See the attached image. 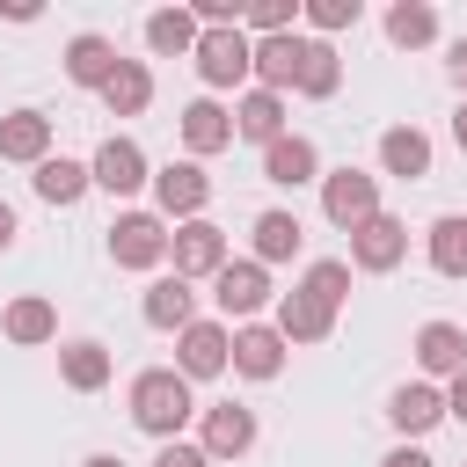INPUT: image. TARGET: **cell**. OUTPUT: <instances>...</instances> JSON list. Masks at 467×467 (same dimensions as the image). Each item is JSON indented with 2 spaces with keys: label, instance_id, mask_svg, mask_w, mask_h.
<instances>
[{
  "label": "cell",
  "instance_id": "obj_35",
  "mask_svg": "<svg viewBox=\"0 0 467 467\" xmlns=\"http://www.w3.org/2000/svg\"><path fill=\"white\" fill-rule=\"evenodd\" d=\"M299 15H306L299 0H255V7L241 15V29H248V36H292V29H299Z\"/></svg>",
  "mask_w": 467,
  "mask_h": 467
},
{
  "label": "cell",
  "instance_id": "obj_14",
  "mask_svg": "<svg viewBox=\"0 0 467 467\" xmlns=\"http://www.w3.org/2000/svg\"><path fill=\"white\" fill-rule=\"evenodd\" d=\"M387 423L401 431V445L431 438V431L445 423V387H431V379H401V387L387 394Z\"/></svg>",
  "mask_w": 467,
  "mask_h": 467
},
{
  "label": "cell",
  "instance_id": "obj_8",
  "mask_svg": "<svg viewBox=\"0 0 467 467\" xmlns=\"http://www.w3.org/2000/svg\"><path fill=\"white\" fill-rule=\"evenodd\" d=\"M88 175H95V190H109V197H139V190H153V161H146V146H139L131 131H109V139L95 146Z\"/></svg>",
  "mask_w": 467,
  "mask_h": 467
},
{
  "label": "cell",
  "instance_id": "obj_11",
  "mask_svg": "<svg viewBox=\"0 0 467 467\" xmlns=\"http://www.w3.org/2000/svg\"><path fill=\"white\" fill-rule=\"evenodd\" d=\"M401 263H409V219L379 212V219H365V226L350 234V270L387 277V270H401Z\"/></svg>",
  "mask_w": 467,
  "mask_h": 467
},
{
  "label": "cell",
  "instance_id": "obj_4",
  "mask_svg": "<svg viewBox=\"0 0 467 467\" xmlns=\"http://www.w3.org/2000/svg\"><path fill=\"white\" fill-rule=\"evenodd\" d=\"M212 306H219V321H226V328H241V321H263V306H277V292H270V270H263L255 255H234V263L212 277Z\"/></svg>",
  "mask_w": 467,
  "mask_h": 467
},
{
  "label": "cell",
  "instance_id": "obj_26",
  "mask_svg": "<svg viewBox=\"0 0 467 467\" xmlns=\"http://www.w3.org/2000/svg\"><path fill=\"white\" fill-rule=\"evenodd\" d=\"M299 58H306V36H255V88L270 95H292L299 88Z\"/></svg>",
  "mask_w": 467,
  "mask_h": 467
},
{
  "label": "cell",
  "instance_id": "obj_41",
  "mask_svg": "<svg viewBox=\"0 0 467 467\" xmlns=\"http://www.w3.org/2000/svg\"><path fill=\"white\" fill-rule=\"evenodd\" d=\"M15 234H22V219H15V204H7V197H0V255H7V248H15Z\"/></svg>",
  "mask_w": 467,
  "mask_h": 467
},
{
  "label": "cell",
  "instance_id": "obj_27",
  "mask_svg": "<svg viewBox=\"0 0 467 467\" xmlns=\"http://www.w3.org/2000/svg\"><path fill=\"white\" fill-rule=\"evenodd\" d=\"M139 36H146V51H153V58H190L204 29H197V15H190V7H153V15L139 22Z\"/></svg>",
  "mask_w": 467,
  "mask_h": 467
},
{
  "label": "cell",
  "instance_id": "obj_7",
  "mask_svg": "<svg viewBox=\"0 0 467 467\" xmlns=\"http://www.w3.org/2000/svg\"><path fill=\"white\" fill-rule=\"evenodd\" d=\"M175 372L197 387V379H219V372H234V328L219 321V314H197L182 336H175Z\"/></svg>",
  "mask_w": 467,
  "mask_h": 467
},
{
  "label": "cell",
  "instance_id": "obj_29",
  "mask_svg": "<svg viewBox=\"0 0 467 467\" xmlns=\"http://www.w3.org/2000/svg\"><path fill=\"white\" fill-rule=\"evenodd\" d=\"M379 29H387L394 51H431V44H438V7H431V0H394V7L379 15Z\"/></svg>",
  "mask_w": 467,
  "mask_h": 467
},
{
  "label": "cell",
  "instance_id": "obj_2",
  "mask_svg": "<svg viewBox=\"0 0 467 467\" xmlns=\"http://www.w3.org/2000/svg\"><path fill=\"white\" fill-rule=\"evenodd\" d=\"M204 95H226V88H255V36L248 29H204L197 51H190Z\"/></svg>",
  "mask_w": 467,
  "mask_h": 467
},
{
  "label": "cell",
  "instance_id": "obj_6",
  "mask_svg": "<svg viewBox=\"0 0 467 467\" xmlns=\"http://www.w3.org/2000/svg\"><path fill=\"white\" fill-rule=\"evenodd\" d=\"M321 219L358 234L365 219H379V175L372 168H328L321 175Z\"/></svg>",
  "mask_w": 467,
  "mask_h": 467
},
{
  "label": "cell",
  "instance_id": "obj_19",
  "mask_svg": "<svg viewBox=\"0 0 467 467\" xmlns=\"http://www.w3.org/2000/svg\"><path fill=\"white\" fill-rule=\"evenodd\" d=\"M0 336H7L15 350H44V343H58V306H51L44 292H15V299L0 306Z\"/></svg>",
  "mask_w": 467,
  "mask_h": 467
},
{
  "label": "cell",
  "instance_id": "obj_36",
  "mask_svg": "<svg viewBox=\"0 0 467 467\" xmlns=\"http://www.w3.org/2000/svg\"><path fill=\"white\" fill-rule=\"evenodd\" d=\"M153 467H212V452H204L197 438H175V445H161V452H153Z\"/></svg>",
  "mask_w": 467,
  "mask_h": 467
},
{
  "label": "cell",
  "instance_id": "obj_9",
  "mask_svg": "<svg viewBox=\"0 0 467 467\" xmlns=\"http://www.w3.org/2000/svg\"><path fill=\"white\" fill-rule=\"evenodd\" d=\"M197 445L212 452V467L219 460H248L255 452V409L248 401H204L197 409Z\"/></svg>",
  "mask_w": 467,
  "mask_h": 467
},
{
  "label": "cell",
  "instance_id": "obj_44",
  "mask_svg": "<svg viewBox=\"0 0 467 467\" xmlns=\"http://www.w3.org/2000/svg\"><path fill=\"white\" fill-rule=\"evenodd\" d=\"M460 467H467V460H460Z\"/></svg>",
  "mask_w": 467,
  "mask_h": 467
},
{
  "label": "cell",
  "instance_id": "obj_28",
  "mask_svg": "<svg viewBox=\"0 0 467 467\" xmlns=\"http://www.w3.org/2000/svg\"><path fill=\"white\" fill-rule=\"evenodd\" d=\"M234 139H255V146L285 139V95H270V88H241V95H234Z\"/></svg>",
  "mask_w": 467,
  "mask_h": 467
},
{
  "label": "cell",
  "instance_id": "obj_23",
  "mask_svg": "<svg viewBox=\"0 0 467 467\" xmlns=\"http://www.w3.org/2000/svg\"><path fill=\"white\" fill-rule=\"evenodd\" d=\"M0 161L44 168V161H51V117H44V109H7V117H0Z\"/></svg>",
  "mask_w": 467,
  "mask_h": 467
},
{
  "label": "cell",
  "instance_id": "obj_22",
  "mask_svg": "<svg viewBox=\"0 0 467 467\" xmlns=\"http://www.w3.org/2000/svg\"><path fill=\"white\" fill-rule=\"evenodd\" d=\"M306 248V226H299V212H285V204H270V212H255V226H248V255L270 270V263H292Z\"/></svg>",
  "mask_w": 467,
  "mask_h": 467
},
{
  "label": "cell",
  "instance_id": "obj_18",
  "mask_svg": "<svg viewBox=\"0 0 467 467\" xmlns=\"http://www.w3.org/2000/svg\"><path fill=\"white\" fill-rule=\"evenodd\" d=\"M431 161H438V146H431L423 124H387V131H379V175H394V182H423Z\"/></svg>",
  "mask_w": 467,
  "mask_h": 467
},
{
  "label": "cell",
  "instance_id": "obj_42",
  "mask_svg": "<svg viewBox=\"0 0 467 467\" xmlns=\"http://www.w3.org/2000/svg\"><path fill=\"white\" fill-rule=\"evenodd\" d=\"M80 467H131V460H124V452H88Z\"/></svg>",
  "mask_w": 467,
  "mask_h": 467
},
{
  "label": "cell",
  "instance_id": "obj_12",
  "mask_svg": "<svg viewBox=\"0 0 467 467\" xmlns=\"http://www.w3.org/2000/svg\"><path fill=\"white\" fill-rule=\"evenodd\" d=\"M175 131H182V153H190V161H212V153L234 146V109H226L219 95H197V102L175 109Z\"/></svg>",
  "mask_w": 467,
  "mask_h": 467
},
{
  "label": "cell",
  "instance_id": "obj_20",
  "mask_svg": "<svg viewBox=\"0 0 467 467\" xmlns=\"http://www.w3.org/2000/svg\"><path fill=\"white\" fill-rule=\"evenodd\" d=\"M285 358H292V343H285L270 321H241V328H234V372H241V379L263 387V379L285 372Z\"/></svg>",
  "mask_w": 467,
  "mask_h": 467
},
{
  "label": "cell",
  "instance_id": "obj_30",
  "mask_svg": "<svg viewBox=\"0 0 467 467\" xmlns=\"http://www.w3.org/2000/svg\"><path fill=\"white\" fill-rule=\"evenodd\" d=\"M423 255L438 277H467V212H438L423 226Z\"/></svg>",
  "mask_w": 467,
  "mask_h": 467
},
{
  "label": "cell",
  "instance_id": "obj_15",
  "mask_svg": "<svg viewBox=\"0 0 467 467\" xmlns=\"http://www.w3.org/2000/svg\"><path fill=\"white\" fill-rule=\"evenodd\" d=\"M328 168H321V146L306 139V131H285V139H270L263 146V182H277V190H306V182H321Z\"/></svg>",
  "mask_w": 467,
  "mask_h": 467
},
{
  "label": "cell",
  "instance_id": "obj_3",
  "mask_svg": "<svg viewBox=\"0 0 467 467\" xmlns=\"http://www.w3.org/2000/svg\"><path fill=\"white\" fill-rule=\"evenodd\" d=\"M168 241H175V226L161 212H146V204H124L109 219V263L117 270H161L168 263Z\"/></svg>",
  "mask_w": 467,
  "mask_h": 467
},
{
  "label": "cell",
  "instance_id": "obj_25",
  "mask_svg": "<svg viewBox=\"0 0 467 467\" xmlns=\"http://www.w3.org/2000/svg\"><path fill=\"white\" fill-rule=\"evenodd\" d=\"M109 372H117L109 343H95V336H73V343H58V379H66L73 394H102V387H109Z\"/></svg>",
  "mask_w": 467,
  "mask_h": 467
},
{
  "label": "cell",
  "instance_id": "obj_37",
  "mask_svg": "<svg viewBox=\"0 0 467 467\" xmlns=\"http://www.w3.org/2000/svg\"><path fill=\"white\" fill-rule=\"evenodd\" d=\"M445 73H452V88H460V102H467V36L445 44Z\"/></svg>",
  "mask_w": 467,
  "mask_h": 467
},
{
  "label": "cell",
  "instance_id": "obj_32",
  "mask_svg": "<svg viewBox=\"0 0 467 467\" xmlns=\"http://www.w3.org/2000/svg\"><path fill=\"white\" fill-rule=\"evenodd\" d=\"M336 88H343V58H336V44L306 36V58H299V88H292V95H306V102H328Z\"/></svg>",
  "mask_w": 467,
  "mask_h": 467
},
{
  "label": "cell",
  "instance_id": "obj_39",
  "mask_svg": "<svg viewBox=\"0 0 467 467\" xmlns=\"http://www.w3.org/2000/svg\"><path fill=\"white\" fill-rule=\"evenodd\" d=\"M445 416H452V423H467V372H460V379H445Z\"/></svg>",
  "mask_w": 467,
  "mask_h": 467
},
{
  "label": "cell",
  "instance_id": "obj_24",
  "mask_svg": "<svg viewBox=\"0 0 467 467\" xmlns=\"http://www.w3.org/2000/svg\"><path fill=\"white\" fill-rule=\"evenodd\" d=\"M29 190H36L51 212H73V204L95 190V175H88V161H73V153H51L44 168H29Z\"/></svg>",
  "mask_w": 467,
  "mask_h": 467
},
{
  "label": "cell",
  "instance_id": "obj_34",
  "mask_svg": "<svg viewBox=\"0 0 467 467\" xmlns=\"http://www.w3.org/2000/svg\"><path fill=\"white\" fill-rule=\"evenodd\" d=\"M299 22L328 44V36H343V29H358V22H365V0H306V15H299Z\"/></svg>",
  "mask_w": 467,
  "mask_h": 467
},
{
  "label": "cell",
  "instance_id": "obj_40",
  "mask_svg": "<svg viewBox=\"0 0 467 467\" xmlns=\"http://www.w3.org/2000/svg\"><path fill=\"white\" fill-rule=\"evenodd\" d=\"M36 15H44L36 0H0V22H36Z\"/></svg>",
  "mask_w": 467,
  "mask_h": 467
},
{
  "label": "cell",
  "instance_id": "obj_17",
  "mask_svg": "<svg viewBox=\"0 0 467 467\" xmlns=\"http://www.w3.org/2000/svg\"><path fill=\"white\" fill-rule=\"evenodd\" d=\"M409 350H416V372H423L431 387H438V379H460V372H467V328H460V321H423Z\"/></svg>",
  "mask_w": 467,
  "mask_h": 467
},
{
  "label": "cell",
  "instance_id": "obj_1",
  "mask_svg": "<svg viewBox=\"0 0 467 467\" xmlns=\"http://www.w3.org/2000/svg\"><path fill=\"white\" fill-rule=\"evenodd\" d=\"M124 409H131V423L153 438V445H175L190 423H197V387L175 372V365H146V372H131V387H124Z\"/></svg>",
  "mask_w": 467,
  "mask_h": 467
},
{
  "label": "cell",
  "instance_id": "obj_33",
  "mask_svg": "<svg viewBox=\"0 0 467 467\" xmlns=\"http://www.w3.org/2000/svg\"><path fill=\"white\" fill-rule=\"evenodd\" d=\"M299 285H306L321 306H336V314H343V299H350V255H314Z\"/></svg>",
  "mask_w": 467,
  "mask_h": 467
},
{
  "label": "cell",
  "instance_id": "obj_5",
  "mask_svg": "<svg viewBox=\"0 0 467 467\" xmlns=\"http://www.w3.org/2000/svg\"><path fill=\"white\" fill-rule=\"evenodd\" d=\"M204 204H212V175H204V161H161L153 168V212L168 219V226H190V219H204Z\"/></svg>",
  "mask_w": 467,
  "mask_h": 467
},
{
  "label": "cell",
  "instance_id": "obj_43",
  "mask_svg": "<svg viewBox=\"0 0 467 467\" xmlns=\"http://www.w3.org/2000/svg\"><path fill=\"white\" fill-rule=\"evenodd\" d=\"M452 146H460V153H467V102H460V109H452Z\"/></svg>",
  "mask_w": 467,
  "mask_h": 467
},
{
  "label": "cell",
  "instance_id": "obj_10",
  "mask_svg": "<svg viewBox=\"0 0 467 467\" xmlns=\"http://www.w3.org/2000/svg\"><path fill=\"white\" fill-rule=\"evenodd\" d=\"M168 263H175V277H219L226 263H234V248H226V226H212V219H190V226H175V241H168Z\"/></svg>",
  "mask_w": 467,
  "mask_h": 467
},
{
  "label": "cell",
  "instance_id": "obj_38",
  "mask_svg": "<svg viewBox=\"0 0 467 467\" xmlns=\"http://www.w3.org/2000/svg\"><path fill=\"white\" fill-rule=\"evenodd\" d=\"M379 467H438V460H431V452H423V445H394V452H387V460H379Z\"/></svg>",
  "mask_w": 467,
  "mask_h": 467
},
{
  "label": "cell",
  "instance_id": "obj_16",
  "mask_svg": "<svg viewBox=\"0 0 467 467\" xmlns=\"http://www.w3.org/2000/svg\"><path fill=\"white\" fill-rule=\"evenodd\" d=\"M139 314H146V328L182 336V328L197 321V285H190V277H175V270H161V277L139 292Z\"/></svg>",
  "mask_w": 467,
  "mask_h": 467
},
{
  "label": "cell",
  "instance_id": "obj_21",
  "mask_svg": "<svg viewBox=\"0 0 467 467\" xmlns=\"http://www.w3.org/2000/svg\"><path fill=\"white\" fill-rule=\"evenodd\" d=\"M117 66H124V51H117V44L102 36V29H80V36H66V80H73V88L102 95Z\"/></svg>",
  "mask_w": 467,
  "mask_h": 467
},
{
  "label": "cell",
  "instance_id": "obj_31",
  "mask_svg": "<svg viewBox=\"0 0 467 467\" xmlns=\"http://www.w3.org/2000/svg\"><path fill=\"white\" fill-rule=\"evenodd\" d=\"M102 109H109V117H146V109H153V66H146V58H124V66L109 73V88H102Z\"/></svg>",
  "mask_w": 467,
  "mask_h": 467
},
{
  "label": "cell",
  "instance_id": "obj_13",
  "mask_svg": "<svg viewBox=\"0 0 467 467\" xmlns=\"http://www.w3.org/2000/svg\"><path fill=\"white\" fill-rule=\"evenodd\" d=\"M270 328H277L292 350H306V343H328V336H336V306H321L306 285H292V292H277V314H270Z\"/></svg>",
  "mask_w": 467,
  "mask_h": 467
}]
</instances>
